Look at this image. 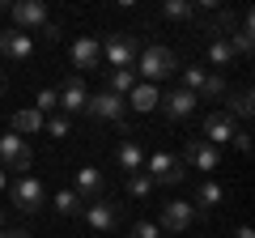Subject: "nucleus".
<instances>
[{
  "label": "nucleus",
  "mask_w": 255,
  "mask_h": 238,
  "mask_svg": "<svg viewBox=\"0 0 255 238\" xmlns=\"http://www.w3.org/2000/svg\"><path fill=\"white\" fill-rule=\"evenodd\" d=\"M136 68L145 73L149 85H157V81H166V77L179 68V60H174L170 47H145V51H140V60H136Z\"/></svg>",
  "instance_id": "obj_1"
},
{
  "label": "nucleus",
  "mask_w": 255,
  "mask_h": 238,
  "mask_svg": "<svg viewBox=\"0 0 255 238\" xmlns=\"http://www.w3.org/2000/svg\"><path fill=\"white\" fill-rule=\"evenodd\" d=\"M183 90L191 94V98H221L226 94V81H221L217 73H209V68H183Z\"/></svg>",
  "instance_id": "obj_2"
},
{
  "label": "nucleus",
  "mask_w": 255,
  "mask_h": 238,
  "mask_svg": "<svg viewBox=\"0 0 255 238\" xmlns=\"http://www.w3.org/2000/svg\"><path fill=\"white\" fill-rule=\"evenodd\" d=\"M102 55L111 60V68H132V60H136V38L124 34V30H111L107 34V47H102Z\"/></svg>",
  "instance_id": "obj_3"
},
{
  "label": "nucleus",
  "mask_w": 255,
  "mask_h": 238,
  "mask_svg": "<svg viewBox=\"0 0 255 238\" xmlns=\"http://www.w3.org/2000/svg\"><path fill=\"white\" fill-rule=\"evenodd\" d=\"M30 162H34V153H30V145L21 136H0V170H30Z\"/></svg>",
  "instance_id": "obj_4"
},
{
  "label": "nucleus",
  "mask_w": 255,
  "mask_h": 238,
  "mask_svg": "<svg viewBox=\"0 0 255 238\" xmlns=\"http://www.w3.org/2000/svg\"><path fill=\"white\" fill-rule=\"evenodd\" d=\"M124 111H128V102L119 98V94H111V90L94 94V98L85 102V115L90 119H107V123H124Z\"/></svg>",
  "instance_id": "obj_5"
},
{
  "label": "nucleus",
  "mask_w": 255,
  "mask_h": 238,
  "mask_svg": "<svg viewBox=\"0 0 255 238\" xmlns=\"http://www.w3.org/2000/svg\"><path fill=\"white\" fill-rule=\"evenodd\" d=\"M85 221H90V230H98V234H111V230L119 226V204L115 200H94V204H85V213H81Z\"/></svg>",
  "instance_id": "obj_6"
},
{
  "label": "nucleus",
  "mask_w": 255,
  "mask_h": 238,
  "mask_svg": "<svg viewBox=\"0 0 255 238\" xmlns=\"http://www.w3.org/2000/svg\"><path fill=\"white\" fill-rule=\"evenodd\" d=\"M145 170L153 183H183V162L170 153H149L145 157Z\"/></svg>",
  "instance_id": "obj_7"
},
{
  "label": "nucleus",
  "mask_w": 255,
  "mask_h": 238,
  "mask_svg": "<svg viewBox=\"0 0 255 238\" xmlns=\"http://www.w3.org/2000/svg\"><path fill=\"white\" fill-rule=\"evenodd\" d=\"M9 196H13V204H17L21 213H38V209H43V183L30 179V174H21L17 183L9 187Z\"/></svg>",
  "instance_id": "obj_8"
},
{
  "label": "nucleus",
  "mask_w": 255,
  "mask_h": 238,
  "mask_svg": "<svg viewBox=\"0 0 255 238\" xmlns=\"http://www.w3.org/2000/svg\"><path fill=\"white\" fill-rule=\"evenodd\" d=\"M9 13H13V21L17 26L13 30H43V21H47V4H38V0H17V4H9Z\"/></svg>",
  "instance_id": "obj_9"
},
{
  "label": "nucleus",
  "mask_w": 255,
  "mask_h": 238,
  "mask_svg": "<svg viewBox=\"0 0 255 238\" xmlns=\"http://www.w3.org/2000/svg\"><path fill=\"white\" fill-rule=\"evenodd\" d=\"M234 132H238V123H234L230 111H213V115L204 119V140H209L213 149L226 145V140H234Z\"/></svg>",
  "instance_id": "obj_10"
},
{
  "label": "nucleus",
  "mask_w": 255,
  "mask_h": 238,
  "mask_svg": "<svg viewBox=\"0 0 255 238\" xmlns=\"http://www.w3.org/2000/svg\"><path fill=\"white\" fill-rule=\"evenodd\" d=\"M191 221H196V209H191V200H166V204H162V230H170V234H183Z\"/></svg>",
  "instance_id": "obj_11"
},
{
  "label": "nucleus",
  "mask_w": 255,
  "mask_h": 238,
  "mask_svg": "<svg viewBox=\"0 0 255 238\" xmlns=\"http://www.w3.org/2000/svg\"><path fill=\"white\" fill-rule=\"evenodd\" d=\"M183 157H187L196 170H217V166H221V153H217V149H213L204 136H191L187 149H183Z\"/></svg>",
  "instance_id": "obj_12"
},
{
  "label": "nucleus",
  "mask_w": 255,
  "mask_h": 238,
  "mask_svg": "<svg viewBox=\"0 0 255 238\" xmlns=\"http://www.w3.org/2000/svg\"><path fill=\"white\" fill-rule=\"evenodd\" d=\"M157 107H162L166 119H187L191 111H196V98H191V94L179 85V90H166L162 98H157Z\"/></svg>",
  "instance_id": "obj_13"
},
{
  "label": "nucleus",
  "mask_w": 255,
  "mask_h": 238,
  "mask_svg": "<svg viewBox=\"0 0 255 238\" xmlns=\"http://www.w3.org/2000/svg\"><path fill=\"white\" fill-rule=\"evenodd\" d=\"M0 55L4 60H30L34 55V43H30V34H21V30H0Z\"/></svg>",
  "instance_id": "obj_14"
},
{
  "label": "nucleus",
  "mask_w": 255,
  "mask_h": 238,
  "mask_svg": "<svg viewBox=\"0 0 255 238\" xmlns=\"http://www.w3.org/2000/svg\"><path fill=\"white\" fill-rule=\"evenodd\" d=\"M55 98H60V107L64 111H85V102H90V90H85V81H81V73H73L68 81L55 90Z\"/></svg>",
  "instance_id": "obj_15"
},
{
  "label": "nucleus",
  "mask_w": 255,
  "mask_h": 238,
  "mask_svg": "<svg viewBox=\"0 0 255 238\" xmlns=\"http://www.w3.org/2000/svg\"><path fill=\"white\" fill-rule=\"evenodd\" d=\"M98 60H102V47L94 43L90 34H85V38H77V43H73V64L81 68V73H90V68H98Z\"/></svg>",
  "instance_id": "obj_16"
},
{
  "label": "nucleus",
  "mask_w": 255,
  "mask_h": 238,
  "mask_svg": "<svg viewBox=\"0 0 255 238\" xmlns=\"http://www.w3.org/2000/svg\"><path fill=\"white\" fill-rule=\"evenodd\" d=\"M77 196H81L85 204L102 200V174L94 170V166H85V170H77Z\"/></svg>",
  "instance_id": "obj_17"
},
{
  "label": "nucleus",
  "mask_w": 255,
  "mask_h": 238,
  "mask_svg": "<svg viewBox=\"0 0 255 238\" xmlns=\"http://www.w3.org/2000/svg\"><path fill=\"white\" fill-rule=\"evenodd\" d=\"M157 98H162V90H157V85L136 81V90L128 94L124 102H132V111H140V115H145V111H153V107H157Z\"/></svg>",
  "instance_id": "obj_18"
},
{
  "label": "nucleus",
  "mask_w": 255,
  "mask_h": 238,
  "mask_svg": "<svg viewBox=\"0 0 255 238\" xmlns=\"http://www.w3.org/2000/svg\"><path fill=\"white\" fill-rule=\"evenodd\" d=\"M119 166H124L128 174H140V170H145V153H140L136 140H124V145H119Z\"/></svg>",
  "instance_id": "obj_19"
},
{
  "label": "nucleus",
  "mask_w": 255,
  "mask_h": 238,
  "mask_svg": "<svg viewBox=\"0 0 255 238\" xmlns=\"http://www.w3.org/2000/svg\"><path fill=\"white\" fill-rule=\"evenodd\" d=\"M209 64L213 68H230V64H234V47H230V38H213V43H209Z\"/></svg>",
  "instance_id": "obj_20"
},
{
  "label": "nucleus",
  "mask_w": 255,
  "mask_h": 238,
  "mask_svg": "<svg viewBox=\"0 0 255 238\" xmlns=\"http://www.w3.org/2000/svg\"><path fill=\"white\" fill-rule=\"evenodd\" d=\"M221 200H226V187H221V183H200L191 209H213V204H221Z\"/></svg>",
  "instance_id": "obj_21"
},
{
  "label": "nucleus",
  "mask_w": 255,
  "mask_h": 238,
  "mask_svg": "<svg viewBox=\"0 0 255 238\" xmlns=\"http://www.w3.org/2000/svg\"><path fill=\"white\" fill-rule=\"evenodd\" d=\"M132 90H136V68H111V94L128 98Z\"/></svg>",
  "instance_id": "obj_22"
},
{
  "label": "nucleus",
  "mask_w": 255,
  "mask_h": 238,
  "mask_svg": "<svg viewBox=\"0 0 255 238\" xmlns=\"http://www.w3.org/2000/svg\"><path fill=\"white\" fill-rule=\"evenodd\" d=\"M43 128V115L38 111H17L13 115V136H30V132Z\"/></svg>",
  "instance_id": "obj_23"
},
{
  "label": "nucleus",
  "mask_w": 255,
  "mask_h": 238,
  "mask_svg": "<svg viewBox=\"0 0 255 238\" xmlns=\"http://www.w3.org/2000/svg\"><path fill=\"white\" fill-rule=\"evenodd\" d=\"M162 13L170 21H196L200 17V9H196V4H183V0H170V4H162Z\"/></svg>",
  "instance_id": "obj_24"
},
{
  "label": "nucleus",
  "mask_w": 255,
  "mask_h": 238,
  "mask_svg": "<svg viewBox=\"0 0 255 238\" xmlns=\"http://www.w3.org/2000/svg\"><path fill=\"white\" fill-rule=\"evenodd\" d=\"M55 209L68 213V217H77V213H85V200L77 192H55Z\"/></svg>",
  "instance_id": "obj_25"
},
{
  "label": "nucleus",
  "mask_w": 255,
  "mask_h": 238,
  "mask_svg": "<svg viewBox=\"0 0 255 238\" xmlns=\"http://www.w3.org/2000/svg\"><path fill=\"white\" fill-rule=\"evenodd\" d=\"M230 111H234L238 119H251V111H255V102H251V90H238L234 98H230Z\"/></svg>",
  "instance_id": "obj_26"
},
{
  "label": "nucleus",
  "mask_w": 255,
  "mask_h": 238,
  "mask_svg": "<svg viewBox=\"0 0 255 238\" xmlns=\"http://www.w3.org/2000/svg\"><path fill=\"white\" fill-rule=\"evenodd\" d=\"M149 192H153V179H149V174H128V196L145 200Z\"/></svg>",
  "instance_id": "obj_27"
},
{
  "label": "nucleus",
  "mask_w": 255,
  "mask_h": 238,
  "mask_svg": "<svg viewBox=\"0 0 255 238\" xmlns=\"http://www.w3.org/2000/svg\"><path fill=\"white\" fill-rule=\"evenodd\" d=\"M43 128L51 132V136H68V132H73V123H68L64 115H51V119H43Z\"/></svg>",
  "instance_id": "obj_28"
},
{
  "label": "nucleus",
  "mask_w": 255,
  "mask_h": 238,
  "mask_svg": "<svg viewBox=\"0 0 255 238\" xmlns=\"http://www.w3.org/2000/svg\"><path fill=\"white\" fill-rule=\"evenodd\" d=\"M128 238H162V230H157L153 221H136V226L128 230Z\"/></svg>",
  "instance_id": "obj_29"
},
{
  "label": "nucleus",
  "mask_w": 255,
  "mask_h": 238,
  "mask_svg": "<svg viewBox=\"0 0 255 238\" xmlns=\"http://www.w3.org/2000/svg\"><path fill=\"white\" fill-rule=\"evenodd\" d=\"M55 107H60V98H55V90H38V115H47V111H55Z\"/></svg>",
  "instance_id": "obj_30"
},
{
  "label": "nucleus",
  "mask_w": 255,
  "mask_h": 238,
  "mask_svg": "<svg viewBox=\"0 0 255 238\" xmlns=\"http://www.w3.org/2000/svg\"><path fill=\"white\" fill-rule=\"evenodd\" d=\"M43 38H47V43H60V21L47 17V21H43Z\"/></svg>",
  "instance_id": "obj_31"
},
{
  "label": "nucleus",
  "mask_w": 255,
  "mask_h": 238,
  "mask_svg": "<svg viewBox=\"0 0 255 238\" xmlns=\"http://www.w3.org/2000/svg\"><path fill=\"white\" fill-rule=\"evenodd\" d=\"M234 149H238V153H247V149H251V140H247V132H234Z\"/></svg>",
  "instance_id": "obj_32"
},
{
  "label": "nucleus",
  "mask_w": 255,
  "mask_h": 238,
  "mask_svg": "<svg viewBox=\"0 0 255 238\" xmlns=\"http://www.w3.org/2000/svg\"><path fill=\"white\" fill-rule=\"evenodd\" d=\"M0 238H30L26 230H0Z\"/></svg>",
  "instance_id": "obj_33"
},
{
  "label": "nucleus",
  "mask_w": 255,
  "mask_h": 238,
  "mask_svg": "<svg viewBox=\"0 0 255 238\" xmlns=\"http://www.w3.org/2000/svg\"><path fill=\"white\" fill-rule=\"evenodd\" d=\"M234 238H255V234H251V226H238V230H234Z\"/></svg>",
  "instance_id": "obj_34"
},
{
  "label": "nucleus",
  "mask_w": 255,
  "mask_h": 238,
  "mask_svg": "<svg viewBox=\"0 0 255 238\" xmlns=\"http://www.w3.org/2000/svg\"><path fill=\"white\" fill-rule=\"evenodd\" d=\"M4 90H9V81H4V73H0V94H4Z\"/></svg>",
  "instance_id": "obj_35"
},
{
  "label": "nucleus",
  "mask_w": 255,
  "mask_h": 238,
  "mask_svg": "<svg viewBox=\"0 0 255 238\" xmlns=\"http://www.w3.org/2000/svg\"><path fill=\"white\" fill-rule=\"evenodd\" d=\"M4 183H9V179H4V170H0V192H4Z\"/></svg>",
  "instance_id": "obj_36"
},
{
  "label": "nucleus",
  "mask_w": 255,
  "mask_h": 238,
  "mask_svg": "<svg viewBox=\"0 0 255 238\" xmlns=\"http://www.w3.org/2000/svg\"><path fill=\"white\" fill-rule=\"evenodd\" d=\"M0 230H4V217H0Z\"/></svg>",
  "instance_id": "obj_37"
}]
</instances>
